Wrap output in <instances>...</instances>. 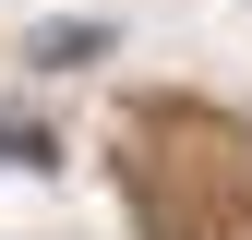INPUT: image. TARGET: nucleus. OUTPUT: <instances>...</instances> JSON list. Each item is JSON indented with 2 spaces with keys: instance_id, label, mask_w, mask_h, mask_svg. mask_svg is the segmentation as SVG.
<instances>
[{
  "instance_id": "1",
  "label": "nucleus",
  "mask_w": 252,
  "mask_h": 240,
  "mask_svg": "<svg viewBox=\"0 0 252 240\" xmlns=\"http://www.w3.org/2000/svg\"><path fill=\"white\" fill-rule=\"evenodd\" d=\"M108 48V24H48V36H36V60H96Z\"/></svg>"
}]
</instances>
